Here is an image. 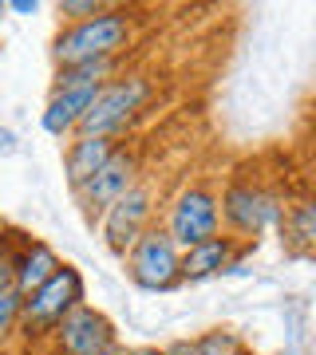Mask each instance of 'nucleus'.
Masks as SVG:
<instances>
[{"mask_svg":"<svg viewBox=\"0 0 316 355\" xmlns=\"http://www.w3.org/2000/svg\"><path fill=\"white\" fill-rule=\"evenodd\" d=\"M135 44H139V12L131 4H107L91 20L60 24L51 40V64L76 67L95 60H123Z\"/></svg>","mask_w":316,"mask_h":355,"instance_id":"obj_1","label":"nucleus"},{"mask_svg":"<svg viewBox=\"0 0 316 355\" xmlns=\"http://www.w3.org/2000/svg\"><path fill=\"white\" fill-rule=\"evenodd\" d=\"M154 103V79L139 67H123L111 83H103L91 111L79 123V135H95V139H131L142 114Z\"/></svg>","mask_w":316,"mask_h":355,"instance_id":"obj_2","label":"nucleus"},{"mask_svg":"<svg viewBox=\"0 0 316 355\" xmlns=\"http://www.w3.org/2000/svg\"><path fill=\"white\" fill-rule=\"evenodd\" d=\"M217 202H222V233H229L241 245H257L269 229H281L285 209H289L281 190L241 174H233L217 190Z\"/></svg>","mask_w":316,"mask_h":355,"instance_id":"obj_3","label":"nucleus"},{"mask_svg":"<svg viewBox=\"0 0 316 355\" xmlns=\"http://www.w3.org/2000/svg\"><path fill=\"white\" fill-rule=\"evenodd\" d=\"M158 225L174 237V245L186 253L194 245L210 241L222 233V202H217V186H210L206 178L182 182L163 205V221Z\"/></svg>","mask_w":316,"mask_h":355,"instance_id":"obj_4","label":"nucleus"},{"mask_svg":"<svg viewBox=\"0 0 316 355\" xmlns=\"http://www.w3.org/2000/svg\"><path fill=\"white\" fill-rule=\"evenodd\" d=\"M79 304H88V277L76 265H67L56 277L36 288L32 296H24V316H20V336L28 343H44L51 331L60 328V320L67 312H76Z\"/></svg>","mask_w":316,"mask_h":355,"instance_id":"obj_5","label":"nucleus"},{"mask_svg":"<svg viewBox=\"0 0 316 355\" xmlns=\"http://www.w3.org/2000/svg\"><path fill=\"white\" fill-rule=\"evenodd\" d=\"M123 268H126V280L139 292L182 288V249L158 221L123 253Z\"/></svg>","mask_w":316,"mask_h":355,"instance_id":"obj_6","label":"nucleus"},{"mask_svg":"<svg viewBox=\"0 0 316 355\" xmlns=\"http://www.w3.org/2000/svg\"><path fill=\"white\" fill-rule=\"evenodd\" d=\"M139 182H142V150H139L135 139H126L123 146L103 162L99 174L88 178L72 198H76V205L83 209V217L95 225V221L107 214V205H115L131 186H139Z\"/></svg>","mask_w":316,"mask_h":355,"instance_id":"obj_7","label":"nucleus"},{"mask_svg":"<svg viewBox=\"0 0 316 355\" xmlns=\"http://www.w3.org/2000/svg\"><path fill=\"white\" fill-rule=\"evenodd\" d=\"M154 217H158V190L142 178L139 186H131V190H126L115 205H107V214L95 221L103 249L123 261L126 249L154 225Z\"/></svg>","mask_w":316,"mask_h":355,"instance_id":"obj_8","label":"nucleus"},{"mask_svg":"<svg viewBox=\"0 0 316 355\" xmlns=\"http://www.w3.org/2000/svg\"><path fill=\"white\" fill-rule=\"evenodd\" d=\"M48 343L51 355H103L111 347H123L115 320L95 304H79L76 312H67L60 320V328L48 336Z\"/></svg>","mask_w":316,"mask_h":355,"instance_id":"obj_9","label":"nucleus"},{"mask_svg":"<svg viewBox=\"0 0 316 355\" xmlns=\"http://www.w3.org/2000/svg\"><path fill=\"white\" fill-rule=\"evenodd\" d=\"M245 249H257V245H241V241H233L229 233H217L210 241L186 249V253H182V284H202V280L226 277L229 265H233Z\"/></svg>","mask_w":316,"mask_h":355,"instance_id":"obj_10","label":"nucleus"},{"mask_svg":"<svg viewBox=\"0 0 316 355\" xmlns=\"http://www.w3.org/2000/svg\"><path fill=\"white\" fill-rule=\"evenodd\" d=\"M99 87H67V91H51L48 103H44V111H40V127L44 135L51 139H76L79 135V123H83V114L91 111V103H95Z\"/></svg>","mask_w":316,"mask_h":355,"instance_id":"obj_11","label":"nucleus"},{"mask_svg":"<svg viewBox=\"0 0 316 355\" xmlns=\"http://www.w3.org/2000/svg\"><path fill=\"white\" fill-rule=\"evenodd\" d=\"M123 142L119 139H95V135H76V139H67V150H63V182H67V190L76 193L88 178L99 174L103 162H107Z\"/></svg>","mask_w":316,"mask_h":355,"instance_id":"obj_12","label":"nucleus"},{"mask_svg":"<svg viewBox=\"0 0 316 355\" xmlns=\"http://www.w3.org/2000/svg\"><path fill=\"white\" fill-rule=\"evenodd\" d=\"M60 268H63V261L48 241L20 237V249H16V292L20 296H32L36 288H44Z\"/></svg>","mask_w":316,"mask_h":355,"instance_id":"obj_13","label":"nucleus"},{"mask_svg":"<svg viewBox=\"0 0 316 355\" xmlns=\"http://www.w3.org/2000/svg\"><path fill=\"white\" fill-rule=\"evenodd\" d=\"M281 241L289 245V253L313 257L316 261V193H304L285 209L281 221Z\"/></svg>","mask_w":316,"mask_h":355,"instance_id":"obj_14","label":"nucleus"},{"mask_svg":"<svg viewBox=\"0 0 316 355\" xmlns=\"http://www.w3.org/2000/svg\"><path fill=\"white\" fill-rule=\"evenodd\" d=\"M249 343L238 328H206L190 340H174L170 347H163V355H238Z\"/></svg>","mask_w":316,"mask_h":355,"instance_id":"obj_15","label":"nucleus"},{"mask_svg":"<svg viewBox=\"0 0 316 355\" xmlns=\"http://www.w3.org/2000/svg\"><path fill=\"white\" fill-rule=\"evenodd\" d=\"M126 60H95V64H76V67H56L51 76V91H67V87H103L123 71Z\"/></svg>","mask_w":316,"mask_h":355,"instance_id":"obj_16","label":"nucleus"},{"mask_svg":"<svg viewBox=\"0 0 316 355\" xmlns=\"http://www.w3.org/2000/svg\"><path fill=\"white\" fill-rule=\"evenodd\" d=\"M20 316H24V296L16 288L0 292V347L13 336H20Z\"/></svg>","mask_w":316,"mask_h":355,"instance_id":"obj_17","label":"nucleus"},{"mask_svg":"<svg viewBox=\"0 0 316 355\" xmlns=\"http://www.w3.org/2000/svg\"><path fill=\"white\" fill-rule=\"evenodd\" d=\"M16 249H20V237L0 233V292L16 288Z\"/></svg>","mask_w":316,"mask_h":355,"instance_id":"obj_18","label":"nucleus"},{"mask_svg":"<svg viewBox=\"0 0 316 355\" xmlns=\"http://www.w3.org/2000/svg\"><path fill=\"white\" fill-rule=\"evenodd\" d=\"M111 0H56V12H60L63 24H76V20H91L99 16Z\"/></svg>","mask_w":316,"mask_h":355,"instance_id":"obj_19","label":"nucleus"},{"mask_svg":"<svg viewBox=\"0 0 316 355\" xmlns=\"http://www.w3.org/2000/svg\"><path fill=\"white\" fill-rule=\"evenodd\" d=\"M4 8L16 12V16H32V12H40V0H8Z\"/></svg>","mask_w":316,"mask_h":355,"instance_id":"obj_20","label":"nucleus"},{"mask_svg":"<svg viewBox=\"0 0 316 355\" xmlns=\"http://www.w3.org/2000/svg\"><path fill=\"white\" fill-rule=\"evenodd\" d=\"M119 355H163V347H119Z\"/></svg>","mask_w":316,"mask_h":355,"instance_id":"obj_21","label":"nucleus"},{"mask_svg":"<svg viewBox=\"0 0 316 355\" xmlns=\"http://www.w3.org/2000/svg\"><path fill=\"white\" fill-rule=\"evenodd\" d=\"M238 355H257V352H253V347H245V352H238Z\"/></svg>","mask_w":316,"mask_h":355,"instance_id":"obj_22","label":"nucleus"},{"mask_svg":"<svg viewBox=\"0 0 316 355\" xmlns=\"http://www.w3.org/2000/svg\"><path fill=\"white\" fill-rule=\"evenodd\" d=\"M103 355H119V347H111V352H103Z\"/></svg>","mask_w":316,"mask_h":355,"instance_id":"obj_23","label":"nucleus"},{"mask_svg":"<svg viewBox=\"0 0 316 355\" xmlns=\"http://www.w3.org/2000/svg\"><path fill=\"white\" fill-rule=\"evenodd\" d=\"M4 12H8V8H4V4H0V16H4Z\"/></svg>","mask_w":316,"mask_h":355,"instance_id":"obj_24","label":"nucleus"}]
</instances>
